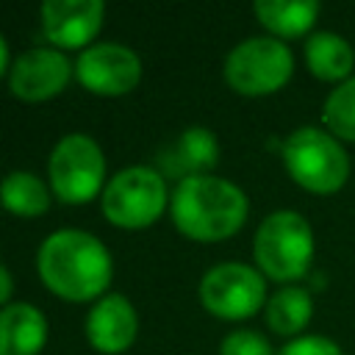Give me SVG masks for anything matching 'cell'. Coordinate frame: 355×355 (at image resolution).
Returning a JSON list of instances; mask_svg holds the SVG:
<instances>
[{
    "label": "cell",
    "instance_id": "obj_14",
    "mask_svg": "<svg viewBox=\"0 0 355 355\" xmlns=\"http://www.w3.org/2000/svg\"><path fill=\"white\" fill-rule=\"evenodd\" d=\"M47 344V319L31 302L0 308V355H39Z\"/></svg>",
    "mask_w": 355,
    "mask_h": 355
},
{
    "label": "cell",
    "instance_id": "obj_3",
    "mask_svg": "<svg viewBox=\"0 0 355 355\" xmlns=\"http://www.w3.org/2000/svg\"><path fill=\"white\" fill-rule=\"evenodd\" d=\"M288 178L311 194H336L349 178V155L341 141L313 125L291 130L280 144Z\"/></svg>",
    "mask_w": 355,
    "mask_h": 355
},
{
    "label": "cell",
    "instance_id": "obj_10",
    "mask_svg": "<svg viewBox=\"0 0 355 355\" xmlns=\"http://www.w3.org/2000/svg\"><path fill=\"white\" fill-rule=\"evenodd\" d=\"M75 64L58 47H31L19 53L8 69V89L14 97L39 103L50 100L69 83Z\"/></svg>",
    "mask_w": 355,
    "mask_h": 355
},
{
    "label": "cell",
    "instance_id": "obj_12",
    "mask_svg": "<svg viewBox=\"0 0 355 355\" xmlns=\"http://www.w3.org/2000/svg\"><path fill=\"white\" fill-rule=\"evenodd\" d=\"M139 333V313L125 294H103L86 316V338L97 352L119 355Z\"/></svg>",
    "mask_w": 355,
    "mask_h": 355
},
{
    "label": "cell",
    "instance_id": "obj_21",
    "mask_svg": "<svg viewBox=\"0 0 355 355\" xmlns=\"http://www.w3.org/2000/svg\"><path fill=\"white\" fill-rule=\"evenodd\" d=\"M277 355H344L341 347L327 336H297Z\"/></svg>",
    "mask_w": 355,
    "mask_h": 355
},
{
    "label": "cell",
    "instance_id": "obj_16",
    "mask_svg": "<svg viewBox=\"0 0 355 355\" xmlns=\"http://www.w3.org/2000/svg\"><path fill=\"white\" fill-rule=\"evenodd\" d=\"M258 22L275 39H297L308 33L322 11L316 0H255L252 6Z\"/></svg>",
    "mask_w": 355,
    "mask_h": 355
},
{
    "label": "cell",
    "instance_id": "obj_9",
    "mask_svg": "<svg viewBox=\"0 0 355 355\" xmlns=\"http://www.w3.org/2000/svg\"><path fill=\"white\" fill-rule=\"evenodd\" d=\"M75 78L92 94L119 97L139 86L141 58L119 42H97L80 50L75 61Z\"/></svg>",
    "mask_w": 355,
    "mask_h": 355
},
{
    "label": "cell",
    "instance_id": "obj_6",
    "mask_svg": "<svg viewBox=\"0 0 355 355\" xmlns=\"http://www.w3.org/2000/svg\"><path fill=\"white\" fill-rule=\"evenodd\" d=\"M225 80L244 97H263L283 89L294 75V55L275 36H250L225 58Z\"/></svg>",
    "mask_w": 355,
    "mask_h": 355
},
{
    "label": "cell",
    "instance_id": "obj_13",
    "mask_svg": "<svg viewBox=\"0 0 355 355\" xmlns=\"http://www.w3.org/2000/svg\"><path fill=\"white\" fill-rule=\"evenodd\" d=\"M219 161V141L214 130L202 125L186 128L164 153H161V166L166 175L191 178V175H208Z\"/></svg>",
    "mask_w": 355,
    "mask_h": 355
},
{
    "label": "cell",
    "instance_id": "obj_18",
    "mask_svg": "<svg viewBox=\"0 0 355 355\" xmlns=\"http://www.w3.org/2000/svg\"><path fill=\"white\" fill-rule=\"evenodd\" d=\"M0 205L17 216H42L50 208V189L36 172L14 169L0 180Z\"/></svg>",
    "mask_w": 355,
    "mask_h": 355
},
{
    "label": "cell",
    "instance_id": "obj_20",
    "mask_svg": "<svg viewBox=\"0 0 355 355\" xmlns=\"http://www.w3.org/2000/svg\"><path fill=\"white\" fill-rule=\"evenodd\" d=\"M219 355H275V349L258 330H233L222 338Z\"/></svg>",
    "mask_w": 355,
    "mask_h": 355
},
{
    "label": "cell",
    "instance_id": "obj_4",
    "mask_svg": "<svg viewBox=\"0 0 355 355\" xmlns=\"http://www.w3.org/2000/svg\"><path fill=\"white\" fill-rule=\"evenodd\" d=\"M252 258L261 275L277 283H294L313 263V230L297 211H272L255 230Z\"/></svg>",
    "mask_w": 355,
    "mask_h": 355
},
{
    "label": "cell",
    "instance_id": "obj_23",
    "mask_svg": "<svg viewBox=\"0 0 355 355\" xmlns=\"http://www.w3.org/2000/svg\"><path fill=\"white\" fill-rule=\"evenodd\" d=\"M6 69H11V64H8V42H6V36L0 33V75H3Z\"/></svg>",
    "mask_w": 355,
    "mask_h": 355
},
{
    "label": "cell",
    "instance_id": "obj_2",
    "mask_svg": "<svg viewBox=\"0 0 355 355\" xmlns=\"http://www.w3.org/2000/svg\"><path fill=\"white\" fill-rule=\"evenodd\" d=\"M175 227L194 241H222L241 230L250 214L247 194L216 175H191L178 180L169 197Z\"/></svg>",
    "mask_w": 355,
    "mask_h": 355
},
{
    "label": "cell",
    "instance_id": "obj_22",
    "mask_svg": "<svg viewBox=\"0 0 355 355\" xmlns=\"http://www.w3.org/2000/svg\"><path fill=\"white\" fill-rule=\"evenodd\" d=\"M11 291H14V277H11V272L0 263V308H6V305H8Z\"/></svg>",
    "mask_w": 355,
    "mask_h": 355
},
{
    "label": "cell",
    "instance_id": "obj_8",
    "mask_svg": "<svg viewBox=\"0 0 355 355\" xmlns=\"http://www.w3.org/2000/svg\"><path fill=\"white\" fill-rule=\"evenodd\" d=\"M200 302L216 319H250L266 305V280L255 266H247L241 261H225L202 275Z\"/></svg>",
    "mask_w": 355,
    "mask_h": 355
},
{
    "label": "cell",
    "instance_id": "obj_1",
    "mask_svg": "<svg viewBox=\"0 0 355 355\" xmlns=\"http://www.w3.org/2000/svg\"><path fill=\"white\" fill-rule=\"evenodd\" d=\"M36 269L42 283L55 297L69 302L103 297L114 277V261L108 247L94 233L78 227L50 233L39 244Z\"/></svg>",
    "mask_w": 355,
    "mask_h": 355
},
{
    "label": "cell",
    "instance_id": "obj_5",
    "mask_svg": "<svg viewBox=\"0 0 355 355\" xmlns=\"http://www.w3.org/2000/svg\"><path fill=\"white\" fill-rule=\"evenodd\" d=\"M169 194L158 169L136 164L119 169L100 194L103 216L125 230L150 227L166 208Z\"/></svg>",
    "mask_w": 355,
    "mask_h": 355
},
{
    "label": "cell",
    "instance_id": "obj_19",
    "mask_svg": "<svg viewBox=\"0 0 355 355\" xmlns=\"http://www.w3.org/2000/svg\"><path fill=\"white\" fill-rule=\"evenodd\" d=\"M324 130L338 141H355V75L338 83L322 105Z\"/></svg>",
    "mask_w": 355,
    "mask_h": 355
},
{
    "label": "cell",
    "instance_id": "obj_15",
    "mask_svg": "<svg viewBox=\"0 0 355 355\" xmlns=\"http://www.w3.org/2000/svg\"><path fill=\"white\" fill-rule=\"evenodd\" d=\"M305 64L313 78L327 83H344L349 80V72L355 67V50L344 36L333 31H319L305 42Z\"/></svg>",
    "mask_w": 355,
    "mask_h": 355
},
{
    "label": "cell",
    "instance_id": "obj_17",
    "mask_svg": "<svg viewBox=\"0 0 355 355\" xmlns=\"http://www.w3.org/2000/svg\"><path fill=\"white\" fill-rule=\"evenodd\" d=\"M266 327L283 338H297L311 316H313V300L308 288L302 286H283L266 300Z\"/></svg>",
    "mask_w": 355,
    "mask_h": 355
},
{
    "label": "cell",
    "instance_id": "obj_7",
    "mask_svg": "<svg viewBox=\"0 0 355 355\" xmlns=\"http://www.w3.org/2000/svg\"><path fill=\"white\" fill-rule=\"evenodd\" d=\"M47 180L53 194L67 205H83L103 194L105 155L86 133H67L55 141L47 161Z\"/></svg>",
    "mask_w": 355,
    "mask_h": 355
},
{
    "label": "cell",
    "instance_id": "obj_11",
    "mask_svg": "<svg viewBox=\"0 0 355 355\" xmlns=\"http://www.w3.org/2000/svg\"><path fill=\"white\" fill-rule=\"evenodd\" d=\"M103 0H44L39 6L42 31L58 50H86L103 25Z\"/></svg>",
    "mask_w": 355,
    "mask_h": 355
}]
</instances>
